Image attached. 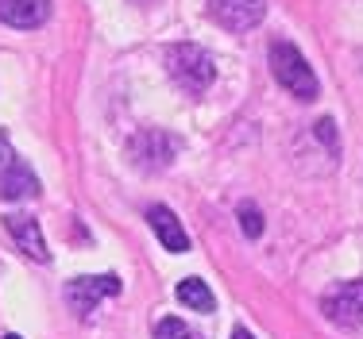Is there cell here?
Returning <instances> with one entry per match:
<instances>
[{"mask_svg": "<svg viewBox=\"0 0 363 339\" xmlns=\"http://www.w3.org/2000/svg\"><path fill=\"white\" fill-rule=\"evenodd\" d=\"M321 312L336 328H348V332L363 328V282H344L336 289H328L321 301Z\"/></svg>", "mask_w": 363, "mask_h": 339, "instance_id": "cell-3", "label": "cell"}, {"mask_svg": "<svg viewBox=\"0 0 363 339\" xmlns=\"http://www.w3.org/2000/svg\"><path fill=\"white\" fill-rule=\"evenodd\" d=\"M39 193V178L28 170V162H8L0 170V201H23V197H35Z\"/></svg>", "mask_w": 363, "mask_h": 339, "instance_id": "cell-10", "label": "cell"}, {"mask_svg": "<svg viewBox=\"0 0 363 339\" xmlns=\"http://www.w3.org/2000/svg\"><path fill=\"white\" fill-rule=\"evenodd\" d=\"M271 74L290 97H298V100H313L317 97V74L294 42H286V39L271 42Z\"/></svg>", "mask_w": 363, "mask_h": 339, "instance_id": "cell-2", "label": "cell"}, {"mask_svg": "<svg viewBox=\"0 0 363 339\" xmlns=\"http://www.w3.org/2000/svg\"><path fill=\"white\" fill-rule=\"evenodd\" d=\"M174 151H178V139H170L167 132H143L132 143V154L143 170H167Z\"/></svg>", "mask_w": 363, "mask_h": 339, "instance_id": "cell-6", "label": "cell"}, {"mask_svg": "<svg viewBox=\"0 0 363 339\" xmlns=\"http://www.w3.org/2000/svg\"><path fill=\"white\" fill-rule=\"evenodd\" d=\"M236 216H240V231H244L247 239H259V236H263V212H259L255 205H247V201H244Z\"/></svg>", "mask_w": 363, "mask_h": 339, "instance_id": "cell-12", "label": "cell"}, {"mask_svg": "<svg viewBox=\"0 0 363 339\" xmlns=\"http://www.w3.org/2000/svg\"><path fill=\"white\" fill-rule=\"evenodd\" d=\"M155 339H201V335L189 332V324H182L178 316H167L155 324Z\"/></svg>", "mask_w": 363, "mask_h": 339, "instance_id": "cell-13", "label": "cell"}, {"mask_svg": "<svg viewBox=\"0 0 363 339\" xmlns=\"http://www.w3.org/2000/svg\"><path fill=\"white\" fill-rule=\"evenodd\" d=\"M8 162H16V154H12V146H8V139L0 135V170H4Z\"/></svg>", "mask_w": 363, "mask_h": 339, "instance_id": "cell-15", "label": "cell"}, {"mask_svg": "<svg viewBox=\"0 0 363 339\" xmlns=\"http://www.w3.org/2000/svg\"><path fill=\"white\" fill-rule=\"evenodd\" d=\"M147 220H151V231L159 236V243L170 251V255H186V251H189V236H186V228H182V220H178L174 212H170L167 205L147 208Z\"/></svg>", "mask_w": 363, "mask_h": 339, "instance_id": "cell-8", "label": "cell"}, {"mask_svg": "<svg viewBox=\"0 0 363 339\" xmlns=\"http://www.w3.org/2000/svg\"><path fill=\"white\" fill-rule=\"evenodd\" d=\"M232 339H252V332H247V328H236V332H232Z\"/></svg>", "mask_w": 363, "mask_h": 339, "instance_id": "cell-16", "label": "cell"}, {"mask_svg": "<svg viewBox=\"0 0 363 339\" xmlns=\"http://www.w3.org/2000/svg\"><path fill=\"white\" fill-rule=\"evenodd\" d=\"M4 339H20V335H4Z\"/></svg>", "mask_w": 363, "mask_h": 339, "instance_id": "cell-17", "label": "cell"}, {"mask_svg": "<svg viewBox=\"0 0 363 339\" xmlns=\"http://www.w3.org/2000/svg\"><path fill=\"white\" fill-rule=\"evenodd\" d=\"M209 16L228 31H252L267 16V0H209Z\"/></svg>", "mask_w": 363, "mask_h": 339, "instance_id": "cell-5", "label": "cell"}, {"mask_svg": "<svg viewBox=\"0 0 363 339\" xmlns=\"http://www.w3.org/2000/svg\"><path fill=\"white\" fill-rule=\"evenodd\" d=\"M313 132H317V139H321V143L328 146V151L336 154V124H333V120H317V127H313Z\"/></svg>", "mask_w": 363, "mask_h": 339, "instance_id": "cell-14", "label": "cell"}, {"mask_svg": "<svg viewBox=\"0 0 363 339\" xmlns=\"http://www.w3.org/2000/svg\"><path fill=\"white\" fill-rule=\"evenodd\" d=\"M120 293V277L116 274H101V277H74L70 285H66V301H70V309L77 316H89L93 309H97L101 297H116Z\"/></svg>", "mask_w": 363, "mask_h": 339, "instance_id": "cell-4", "label": "cell"}, {"mask_svg": "<svg viewBox=\"0 0 363 339\" xmlns=\"http://www.w3.org/2000/svg\"><path fill=\"white\" fill-rule=\"evenodd\" d=\"M50 16V0H0V20L8 28H43Z\"/></svg>", "mask_w": 363, "mask_h": 339, "instance_id": "cell-9", "label": "cell"}, {"mask_svg": "<svg viewBox=\"0 0 363 339\" xmlns=\"http://www.w3.org/2000/svg\"><path fill=\"white\" fill-rule=\"evenodd\" d=\"M178 301L186 309H194V312H213L217 309V297H213V289L201 282V277H186V282H178Z\"/></svg>", "mask_w": 363, "mask_h": 339, "instance_id": "cell-11", "label": "cell"}, {"mask_svg": "<svg viewBox=\"0 0 363 339\" xmlns=\"http://www.w3.org/2000/svg\"><path fill=\"white\" fill-rule=\"evenodd\" d=\"M167 69L178 81V89L189 93V97L205 93L217 81V62H213V54L205 47H197V42H174V47H167Z\"/></svg>", "mask_w": 363, "mask_h": 339, "instance_id": "cell-1", "label": "cell"}, {"mask_svg": "<svg viewBox=\"0 0 363 339\" xmlns=\"http://www.w3.org/2000/svg\"><path fill=\"white\" fill-rule=\"evenodd\" d=\"M4 224H8V231H12L16 247H20L28 258H35V263H47V258H50L47 239H43L35 216H28V212H12V216H4Z\"/></svg>", "mask_w": 363, "mask_h": 339, "instance_id": "cell-7", "label": "cell"}]
</instances>
